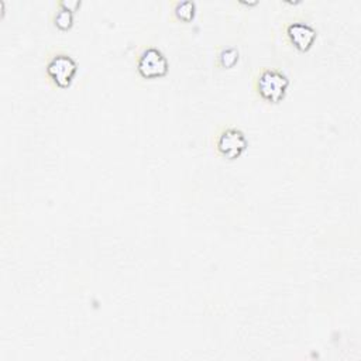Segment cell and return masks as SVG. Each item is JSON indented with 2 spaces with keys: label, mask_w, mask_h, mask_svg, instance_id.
I'll list each match as a JSON object with an SVG mask.
<instances>
[{
  "label": "cell",
  "mask_w": 361,
  "mask_h": 361,
  "mask_svg": "<svg viewBox=\"0 0 361 361\" xmlns=\"http://www.w3.org/2000/svg\"><path fill=\"white\" fill-rule=\"evenodd\" d=\"M286 34L293 47L299 51H309L317 37L316 30L312 25L302 21L289 24L286 28Z\"/></svg>",
  "instance_id": "cell-5"
},
{
  "label": "cell",
  "mask_w": 361,
  "mask_h": 361,
  "mask_svg": "<svg viewBox=\"0 0 361 361\" xmlns=\"http://www.w3.org/2000/svg\"><path fill=\"white\" fill-rule=\"evenodd\" d=\"M80 6V1L79 0H62L61 3H59V7L61 8H65V10H69V11H75L78 7Z\"/></svg>",
  "instance_id": "cell-9"
},
{
  "label": "cell",
  "mask_w": 361,
  "mask_h": 361,
  "mask_svg": "<svg viewBox=\"0 0 361 361\" xmlns=\"http://www.w3.org/2000/svg\"><path fill=\"white\" fill-rule=\"evenodd\" d=\"M238 62V51L233 47L230 48H224L221 49V52L219 54V63L223 68H231Z\"/></svg>",
  "instance_id": "cell-7"
},
{
  "label": "cell",
  "mask_w": 361,
  "mask_h": 361,
  "mask_svg": "<svg viewBox=\"0 0 361 361\" xmlns=\"http://www.w3.org/2000/svg\"><path fill=\"white\" fill-rule=\"evenodd\" d=\"M216 145H217L219 152L223 157H226L228 159H234L245 151L248 141L241 130L230 127L220 133V135L217 137Z\"/></svg>",
  "instance_id": "cell-4"
},
{
  "label": "cell",
  "mask_w": 361,
  "mask_h": 361,
  "mask_svg": "<svg viewBox=\"0 0 361 361\" xmlns=\"http://www.w3.org/2000/svg\"><path fill=\"white\" fill-rule=\"evenodd\" d=\"M138 72L142 78H161L168 72V61L158 48H147L138 58Z\"/></svg>",
  "instance_id": "cell-3"
},
{
  "label": "cell",
  "mask_w": 361,
  "mask_h": 361,
  "mask_svg": "<svg viewBox=\"0 0 361 361\" xmlns=\"http://www.w3.org/2000/svg\"><path fill=\"white\" fill-rule=\"evenodd\" d=\"M175 14L179 20L183 21H190L193 20L195 14H196V4L190 0H185V1H178L175 4Z\"/></svg>",
  "instance_id": "cell-6"
},
{
  "label": "cell",
  "mask_w": 361,
  "mask_h": 361,
  "mask_svg": "<svg viewBox=\"0 0 361 361\" xmlns=\"http://www.w3.org/2000/svg\"><path fill=\"white\" fill-rule=\"evenodd\" d=\"M54 23L59 30H68L72 27L73 23V14L69 10L65 8H59L58 13L54 17Z\"/></svg>",
  "instance_id": "cell-8"
},
{
  "label": "cell",
  "mask_w": 361,
  "mask_h": 361,
  "mask_svg": "<svg viewBox=\"0 0 361 361\" xmlns=\"http://www.w3.org/2000/svg\"><path fill=\"white\" fill-rule=\"evenodd\" d=\"M78 72V65L72 56L56 54L47 63V73L59 87H68Z\"/></svg>",
  "instance_id": "cell-2"
},
{
  "label": "cell",
  "mask_w": 361,
  "mask_h": 361,
  "mask_svg": "<svg viewBox=\"0 0 361 361\" xmlns=\"http://www.w3.org/2000/svg\"><path fill=\"white\" fill-rule=\"evenodd\" d=\"M289 79L285 73L276 69H264L257 79V90L259 96L268 102L278 103L283 99Z\"/></svg>",
  "instance_id": "cell-1"
}]
</instances>
